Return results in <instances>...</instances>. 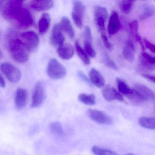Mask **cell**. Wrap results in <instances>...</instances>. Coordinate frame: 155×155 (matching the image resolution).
Masks as SVG:
<instances>
[{"instance_id":"6da1fadb","label":"cell","mask_w":155,"mask_h":155,"mask_svg":"<svg viewBox=\"0 0 155 155\" xmlns=\"http://www.w3.org/2000/svg\"><path fill=\"white\" fill-rule=\"evenodd\" d=\"M24 1L19 0L0 1V13L3 18L20 28H28L34 23L29 11L23 6Z\"/></svg>"},{"instance_id":"7a4b0ae2","label":"cell","mask_w":155,"mask_h":155,"mask_svg":"<svg viewBox=\"0 0 155 155\" xmlns=\"http://www.w3.org/2000/svg\"><path fill=\"white\" fill-rule=\"evenodd\" d=\"M8 50L12 58L18 63H24L29 59V51L20 38H12L9 41Z\"/></svg>"},{"instance_id":"3957f363","label":"cell","mask_w":155,"mask_h":155,"mask_svg":"<svg viewBox=\"0 0 155 155\" xmlns=\"http://www.w3.org/2000/svg\"><path fill=\"white\" fill-rule=\"evenodd\" d=\"M132 89V93L127 97L133 103L138 104L155 99L154 92L145 85L137 83Z\"/></svg>"},{"instance_id":"277c9868","label":"cell","mask_w":155,"mask_h":155,"mask_svg":"<svg viewBox=\"0 0 155 155\" xmlns=\"http://www.w3.org/2000/svg\"><path fill=\"white\" fill-rule=\"evenodd\" d=\"M47 73L50 78L55 80L65 78L67 71L65 67L56 59L50 61L47 68Z\"/></svg>"},{"instance_id":"5b68a950","label":"cell","mask_w":155,"mask_h":155,"mask_svg":"<svg viewBox=\"0 0 155 155\" xmlns=\"http://www.w3.org/2000/svg\"><path fill=\"white\" fill-rule=\"evenodd\" d=\"M0 69L8 79L12 83H17L21 78V73L20 70L11 63H2L0 65Z\"/></svg>"},{"instance_id":"8992f818","label":"cell","mask_w":155,"mask_h":155,"mask_svg":"<svg viewBox=\"0 0 155 155\" xmlns=\"http://www.w3.org/2000/svg\"><path fill=\"white\" fill-rule=\"evenodd\" d=\"M28 50L29 51H35L38 47L40 42L39 37L33 31H27L20 34V38Z\"/></svg>"},{"instance_id":"52a82bcc","label":"cell","mask_w":155,"mask_h":155,"mask_svg":"<svg viewBox=\"0 0 155 155\" xmlns=\"http://www.w3.org/2000/svg\"><path fill=\"white\" fill-rule=\"evenodd\" d=\"M108 13L104 7L96 6L94 8V17L95 24L99 32L105 33V23L107 18Z\"/></svg>"},{"instance_id":"ba28073f","label":"cell","mask_w":155,"mask_h":155,"mask_svg":"<svg viewBox=\"0 0 155 155\" xmlns=\"http://www.w3.org/2000/svg\"><path fill=\"white\" fill-rule=\"evenodd\" d=\"M85 10L86 7L81 1H73L72 18L74 23L79 28H81L83 26V19Z\"/></svg>"},{"instance_id":"9c48e42d","label":"cell","mask_w":155,"mask_h":155,"mask_svg":"<svg viewBox=\"0 0 155 155\" xmlns=\"http://www.w3.org/2000/svg\"><path fill=\"white\" fill-rule=\"evenodd\" d=\"M44 86L42 81H39L36 83L32 95L31 107H38L44 102L46 98L45 87Z\"/></svg>"},{"instance_id":"30bf717a","label":"cell","mask_w":155,"mask_h":155,"mask_svg":"<svg viewBox=\"0 0 155 155\" xmlns=\"http://www.w3.org/2000/svg\"><path fill=\"white\" fill-rule=\"evenodd\" d=\"M88 114L92 120L100 124L103 125H110L112 124V118L107 114L101 110L96 109H89Z\"/></svg>"},{"instance_id":"8fae6325","label":"cell","mask_w":155,"mask_h":155,"mask_svg":"<svg viewBox=\"0 0 155 155\" xmlns=\"http://www.w3.org/2000/svg\"><path fill=\"white\" fill-rule=\"evenodd\" d=\"M65 37L60 24L57 23L52 28L50 37L51 43L54 47L58 48L64 44Z\"/></svg>"},{"instance_id":"7c38bea8","label":"cell","mask_w":155,"mask_h":155,"mask_svg":"<svg viewBox=\"0 0 155 155\" xmlns=\"http://www.w3.org/2000/svg\"><path fill=\"white\" fill-rule=\"evenodd\" d=\"M102 94L104 99L108 101L114 100L122 101L124 100V98L121 94L110 85H106L103 87Z\"/></svg>"},{"instance_id":"4fadbf2b","label":"cell","mask_w":155,"mask_h":155,"mask_svg":"<svg viewBox=\"0 0 155 155\" xmlns=\"http://www.w3.org/2000/svg\"><path fill=\"white\" fill-rule=\"evenodd\" d=\"M121 28V24L118 14L116 11L113 12L109 20L108 31L109 34L113 35L116 34Z\"/></svg>"},{"instance_id":"5bb4252c","label":"cell","mask_w":155,"mask_h":155,"mask_svg":"<svg viewBox=\"0 0 155 155\" xmlns=\"http://www.w3.org/2000/svg\"><path fill=\"white\" fill-rule=\"evenodd\" d=\"M30 7L37 12L48 10L53 7L54 2L52 1L33 0L30 2Z\"/></svg>"},{"instance_id":"9a60e30c","label":"cell","mask_w":155,"mask_h":155,"mask_svg":"<svg viewBox=\"0 0 155 155\" xmlns=\"http://www.w3.org/2000/svg\"><path fill=\"white\" fill-rule=\"evenodd\" d=\"M28 97V91L26 89L21 88H18L17 89L15 103L18 109H21L25 107L27 104Z\"/></svg>"},{"instance_id":"2e32d148","label":"cell","mask_w":155,"mask_h":155,"mask_svg":"<svg viewBox=\"0 0 155 155\" xmlns=\"http://www.w3.org/2000/svg\"><path fill=\"white\" fill-rule=\"evenodd\" d=\"M57 52L58 56L62 59L68 60L73 57L74 50L72 45L70 43H65L58 48Z\"/></svg>"},{"instance_id":"e0dca14e","label":"cell","mask_w":155,"mask_h":155,"mask_svg":"<svg viewBox=\"0 0 155 155\" xmlns=\"http://www.w3.org/2000/svg\"><path fill=\"white\" fill-rule=\"evenodd\" d=\"M89 76L90 81L94 86L99 88L104 87L105 83V79L96 69H91L90 71Z\"/></svg>"},{"instance_id":"ac0fdd59","label":"cell","mask_w":155,"mask_h":155,"mask_svg":"<svg viewBox=\"0 0 155 155\" xmlns=\"http://www.w3.org/2000/svg\"><path fill=\"white\" fill-rule=\"evenodd\" d=\"M135 47L132 41L130 40L127 41L123 50L124 58L129 62H132L135 59Z\"/></svg>"},{"instance_id":"d6986e66","label":"cell","mask_w":155,"mask_h":155,"mask_svg":"<svg viewBox=\"0 0 155 155\" xmlns=\"http://www.w3.org/2000/svg\"><path fill=\"white\" fill-rule=\"evenodd\" d=\"M51 18L49 14L44 13L40 19L38 23L39 31L41 35H43L47 33L50 28Z\"/></svg>"},{"instance_id":"ffe728a7","label":"cell","mask_w":155,"mask_h":155,"mask_svg":"<svg viewBox=\"0 0 155 155\" xmlns=\"http://www.w3.org/2000/svg\"><path fill=\"white\" fill-rule=\"evenodd\" d=\"M62 31H65L71 38H73L75 36V31L68 18L64 16L61 18L60 24Z\"/></svg>"},{"instance_id":"44dd1931","label":"cell","mask_w":155,"mask_h":155,"mask_svg":"<svg viewBox=\"0 0 155 155\" xmlns=\"http://www.w3.org/2000/svg\"><path fill=\"white\" fill-rule=\"evenodd\" d=\"M130 31L132 37H134L137 41L142 48V49L144 50V45L142 43L140 36L138 32L139 23L137 21L134 20L130 22L129 24Z\"/></svg>"},{"instance_id":"7402d4cb","label":"cell","mask_w":155,"mask_h":155,"mask_svg":"<svg viewBox=\"0 0 155 155\" xmlns=\"http://www.w3.org/2000/svg\"><path fill=\"white\" fill-rule=\"evenodd\" d=\"M155 13V8L150 4H145L142 7L139 15L140 19L141 20L147 19L153 16Z\"/></svg>"},{"instance_id":"603a6c76","label":"cell","mask_w":155,"mask_h":155,"mask_svg":"<svg viewBox=\"0 0 155 155\" xmlns=\"http://www.w3.org/2000/svg\"><path fill=\"white\" fill-rule=\"evenodd\" d=\"M75 48L77 54L83 63L86 65H89L90 63V60L85 50L81 48L78 41H76L75 42Z\"/></svg>"},{"instance_id":"cb8c5ba5","label":"cell","mask_w":155,"mask_h":155,"mask_svg":"<svg viewBox=\"0 0 155 155\" xmlns=\"http://www.w3.org/2000/svg\"><path fill=\"white\" fill-rule=\"evenodd\" d=\"M117 87L119 92L121 94L129 96L132 93V89L130 88L126 82L120 78L117 79Z\"/></svg>"},{"instance_id":"d4e9b609","label":"cell","mask_w":155,"mask_h":155,"mask_svg":"<svg viewBox=\"0 0 155 155\" xmlns=\"http://www.w3.org/2000/svg\"><path fill=\"white\" fill-rule=\"evenodd\" d=\"M140 126L145 128L154 130L155 128V119L154 117H141L138 120Z\"/></svg>"},{"instance_id":"484cf974","label":"cell","mask_w":155,"mask_h":155,"mask_svg":"<svg viewBox=\"0 0 155 155\" xmlns=\"http://www.w3.org/2000/svg\"><path fill=\"white\" fill-rule=\"evenodd\" d=\"M80 101L87 105H93L96 103V97L94 94L81 93L78 96Z\"/></svg>"},{"instance_id":"4316f807","label":"cell","mask_w":155,"mask_h":155,"mask_svg":"<svg viewBox=\"0 0 155 155\" xmlns=\"http://www.w3.org/2000/svg\"><path fill=\"white\" fill-rule=\"evenodd\" d=\"M134 1H121L119 2L120 8L121 12L125 14H129L132 11L134 5Z\"/></svg>"},{"instance_id":"83f0119b","label":"cell","mask_w":155,"mask_h":155,"mask_svg":"<svg viewBox=\"0 0 155 155\" xmlns=\"http://www.w3.org/2000/svg\"><path fill=\"white\" fill-rule=\"evenodd\" d=\"M91 151L95 155H118L115 151L107 149L94 146L91 148Z\"/></svg>"},{"instance_id":"f1b7e54d","label":"cell","mask_w":155,"mask_h":155,"mask_svg":"<svg viewBox=\"0 0 155 155\" xmlns=\"http://www.w3.org/2000/svg\"><path fill=\"white\" fill-rule=\"evenodd\" d=\"M102 61L106 67L112 69H118V67L114 61L110 58L107 53H104L102 57Z\"/></svg>"},{"instance_id":"f546056e","label":"cell","mask_w":155,"mask_h":155,"mask_svg":"<svg viewBox=\"0 0 155 155\" xmlns=\"http://www.w3.org/2000/svg\"><path fill=\"white\" fill-rule=\"evenodd\" d=\"M51 131L54 135L61 136L63 134V129L59 122H52L50 126Z\"/></svg>"},{"instance_id":"4dcf8cb0","label":"cell","mask_w":155,"mask_h":155,"mask_svg":"<svg viewBox=\"0 0 155 155\" xmlns=\"http://www.w3.org/2000/svg\"><path fill=\"white\" fill-rule=\"evenodd\" d=\"M84 50L87 55L92 58L96 57V52L92 46V42L84 41Z\"/></svg>"},{"instance_id":"1f68e13d","label":"cell","mask_w":155,"mask_h":155,"mask_svg":"<svg viewBox=\"0 0 155 155\" xmlns=\"http://www.w3.org/2000/svg\"><path fill=\"white\" fill-rule=\"evenodd\" d=\"M140 66H141V67L145 69H147V70L152 71L155 69V65H152V64H150V63L147 62L146 61L144 60L141 57L140 58Z\"/></svg>"},{"instance_id":"d6a6232c","label":"cell","mask_w":155,"mask_h":155,"mask_svg":"<svg viewBox=\"0 0 155 155\" xmlns=\"http://www.w3.org/2000/svg\"><path fill=\"white\" fill-rule=\"evenodd\" d=\"M140 57H141L144 60L148 62V63H150V64H152V65H155V58L149 55L148 53H146V52H144V51H143V52L141 53Z\"/></svg>"},{"instance_id":"836d02e7","label":"cell","mask_w":155,"mask_h":155,"mask_svg":"<svg viewBox=\"0 0 155 155\" xmlns=\"http://www.w3.org/2000/svg\"><path fill=\"white\" fill-rule=\"evenodd\" d=\"M84 41L92 42V34H91V30L88 26H87L85 28L84 31Z\"/></svg>"},{"instance_id":"e575fe53","label":"cell","mask_w":155,"mask_h":155,"mask_svg":"<svg viewBox=\"0 0 155 155\" xmlns=\"http://www.w3.org/2000/svg\"><path fill=\"white\" fill-rule=\"evenodd\" d=\"M101 38H102L103 44H104V46H105L106 48L108 50H110L111 48V45L110 42L109 41L107 37L106 36L105 33H102L101 34Z\"/></svg>"},{"instance_id":"d590c367","label":"cell","mask_w":155,"mask_h":155,"mask_svg":"<svg viewBox=\"0 0 155 155\" xmlns=\"http://www.w3.org/2000/svg\"><path fill=\"white\" fill-rule=\"evenodd\" d=\"M140 75H141V77H143V78L146 79L148 81L153 82V83H155V76L154 75H150V74H148V73H141Z\"/></svg>"},{"instance_id":"8d00e7d4","label":"cell","mask_w":155,"mask_h":155,"mask_svg":"<svg viewBox=\"0 0 155 155\" xmlns=\"http://www.w3.org/2000/svg\"><path fill=\"white\" fill-rule=\"evenodd\" d=\"M144 41L145 42V45L146 48H147L151 52L154 53L155 51V46L146 38L144 39Z\"/></svg>"},{"instance_id":"74e56055","label":"cell","mask_w":155,"mask_h":155,"mask_svg":"<svg viewBox=\"0 0 155 155\" xmlns=\"http://www.w3.org/2000/svg\"><path fill=\"white\" fill-rule=\"evenodd\" d=\"M78 75L79 77L83 81H85V82H87L88 84H90L89 79H88V78L86 76V75L83 72L81 71H79L78 72Z\"/></svg>"},{"instance_id":"f35d334b","label":"cell","mask_w":155,"mask_h":155,"mask_svg":"<svg viewBox=\"0 0 155 155\" xmlns=\"http://www.w3.org/2000/svg\"><path fill=\"white\" fill-rule=\"evenodd\" d=\"M5 87H6V82L3 77L0 74V87L5 88Z\"/></svg>"},{"instance_id":"ab89813d","label":"cell","mask_w":155,"mask_h":155,"mask_svg":"<svg viewBox=\"0 0 155 155\" xmlns=\"http://www.w3.org/2000/svg\"><path fill=\"white\" fill-rule=\"evenodd\" d=\"M3 54L2 53V51L0 49V59H1L3 57Z\"/></svg>"},{"instance_id":"60d3db41","label":"cell","mask_w":155,"mask_h":155,"mask_svg":"<svg viewBox=\"0 0 155 155\" xmlns=\"http://www.w3.org/2000/svg\"><path fill=\"white\" fill-rule=\"evenodd\" d=\"M125 155H136L135 154H132V153H129V154H126Z\"/></svg>"}]
</instances>
